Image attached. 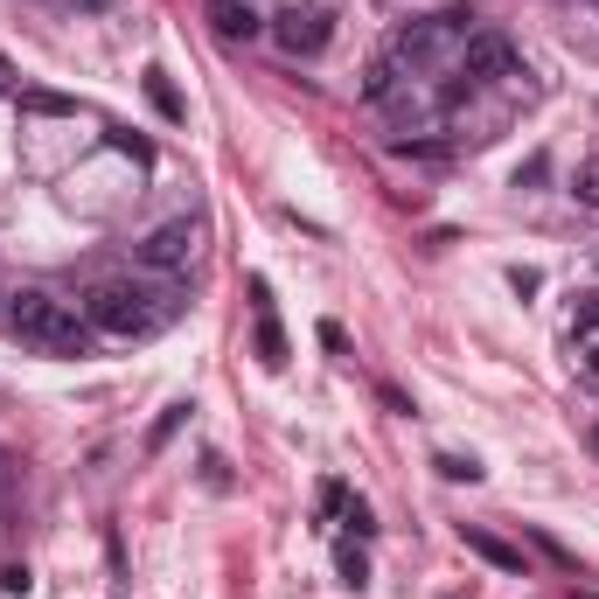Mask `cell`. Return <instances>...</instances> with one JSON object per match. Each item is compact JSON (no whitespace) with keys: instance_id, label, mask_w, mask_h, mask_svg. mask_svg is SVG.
Listing matches in <instances>:
<instances>
[{"instance_id":"ba28073f","label":"cell","mask_w":599,"mask_h":599,"mask_svg":"<svg viewBox=\"0 0 599 599\" xmlns=\"http://www.w3.org/2000/svg\"><path fill=\"white\" fill-rule=\"evenodd\" d=\"M251 349H258V362H266V370H286V328H279V315L266 307V315H258V335H251Z\"/></svg>"},{"instance_id":"5b68a950","label":"cell","mask_w":599,"mask_h":599,"mask_svg":"<svg viewBox=\"0 0 599 599\" xmlns=\"http://www.w3.org/2000/svg\"><path fill=\"white\" fill-rule=\"evenodd\" d=\"M509 70H516L509 36L481 29V36H467V42H460V77H467V84H495V77H509Z\"/></svg>"},{"instance_id":"e0dca14e","label":"cell","mask_w":599,"mask_h":599,"mask_svg":"<svg viewBox=\"0 0 599 599\" xmlns=\"http://www.w3.org/2000/svg\"><path fill=\"white\" fill-rule=\"evenodd\" d=\"M342 523H349L356 537H377V516H370V509H362V502H349V509H342Z\"/></svg>"},{"instance_id":"2e32d148","label":"cell","mask_w":599,"mask_h":599,"mask_svg":"<svg viewBox=\"0 0 599 599\" xmlns=\"http://www.w3.org/2000/svg\"><path fill=\"white\" fill-rule=\"evenodd\" d=\"M21 106H29V112H77L70 98H57V91H29V98H21Z\"/></svg>"},{"instance_id":"6da1fadb","label":"cell","mask_w":599,"mask_h":599,"mask_svg":"<svg viewBox=\"0 0 599 599\" xmlns=\"http://www.w3.org/2000/svg\"><path fill=\"white\" fill-rule=\"evenodd\" d=\"M181 315V293L174 286H140V279H106L84 293V321L98 335H119V342H147Z\"/></svg>"},{"instance_id":"7c38bea8","label":"cell","mask_w":599,"mask_h":599,"mask_svg":"<svg viewBox=\"0 0 599 599\" xmlns=\"http://www.w3.org/2000/svg\"><path fill=\"white\" fill-rule=\"evenodd\" d=\"M335 571H342V586H349V592L370 586V558H362L356 543H342V551H335Z\"/></svg>"},{"instance_id":"44dd1931","label":"cell","mask_w":599,"mask_h":599,"mask_svg":"<svg viewBox=\"0 0 599 599\" xmlns=\"http://www.w3.org/2000/svg\"><path fill=\"white\" fill-rule=\"evenodd\" d=\"M592 453H599V426H592Z\"/></svg>"},{"instance_id":"8fae6325","label":"cell","mask_w":599,"mask_h":599,"mask_svg":"<svg viewBox=\"0 0 599 599\" xmlns=\"http://www.w3.org/2000/svg\"><path fill=\"white\" fill-rule=\"evenodd\" d=\"M390 91H398V57H377L370 77H362V98H370V106H383Z\"/></svg>"},{"instance_id":"8992f818","label":"cell","mask_w":599,"mask_h":599,"mask_svg":"<svg viewBox=\"0 0 599 599\" xmlns=\"http://www.w3.org/2000/svg\"><path fill=\"white\" fill-rule=\"evenodd\" d=\"M202 21H210V29H217L223 42H251L258 29H266L251 0H202Z\"/></svg>"},{"instance_id":"30bf717a","label":"cell","mask_w":599,"mask_h":599,"mask_svg":"<svg viewBox=\"0 0 599 599\" xmlns=\"http://www.w3.org/2000/svg\"><path fill=\"white\" fill-rule=\"evenodd\" d=\"M189 411H196L189 398H174V405L161 411V419H153V426H147V453H161V447H168V439L181 432V419H189Z\"/></svg>"},{"instance_id":"9a60e30c","label":"cell","mask_w":599,"mask_h":599,"mask_svg":"<svg viewBox=\"0 0 599 599\" xmlns=\"http://www.w3.org/2000/svg\"><path fill=\"white\" fill-rule=\"evenodd\" d=\"M29 565H8V571H0V592H8V599H29Z\"/></svg>"},{"instance_id":"5bb4252c","label":"cell","mask_w":599,"mask_h":599,"mask_svg":"<svg viewBox=\"0 0 599 599\" xmlns=\"http://www.w3.org/2000/svg\"><path fill=\"white\" fill-rule=\"evenodd\" d=\"M571 196H579V202H592V210H599V161H586V168H579V181H571Z\"/></svg>"},{"instance_id":"ffe728a7","label":"cell","mask_w":599,"mask_h":599,"mask_svg":"<svg viewBox=\"0 0 599 599\" xmlns=\"http://www.w3.org/2000/svg\"><path fill=\"white\" fill-rule=\"evenodd\" d=\"M592 377H599V349H592Z\"/></svg>"},{"instance_id":"277c9868","label":"cell","mask_w":599,"mask_h":599,"mask_svg":"<svg viewBox=\"0 0 599 599\" xmlns=\"http://www.w3.org/2000/svg\"><path fill=\"white\" fill-rule=\"evenodd\" d=\"M328 36H335V21H328L321 8H286V14H272V42L286 49V57H321Z\"/></svg>"},{"instance_id":"4fadbf2b","label":"cell","mask_w":599,"mask_h":599,"mask_svg":"<svg viewBox=\"0 0 599 599\" xmlns=\"http://www.w3.org/2000/svg\"><path fill=\"white\" fill-rule=\"evenodd\" d=\"M432 467H439L447 481H481V460H467V453H439Z\"/></svg>"},{"instance_id":"ac0fdd59","label":"cell","mask_w":599,"mask_h":599,"mask_svg":"<svg viewBox=\"0 0 599 599\" xmlns=\"http://www.w3.org/2000/svg\"><path fill=\"white\" fill-rule=\"evenodd\" d=\"M509 286H516V293H537L543 272H537V266H516V272H509Z\"/></svg>"},{"instance_id":"52a82bcc","label":"cell","mask_w":599,"mask_h":599,"mask_svg":"<svg viewBox=\"0 0 599 599\" xmlns=\"http://www.w3.org/2000/svg\"><path fill=\"white\" fill-rule=\"evenodd\" d=\"M460 543H467V551H475V558H488L495 571H523V551H516V543H502L495 530H475V523H460Z\"/></svg>"},{"instance_id":"7a4b0ae2","label":"cell","mask_w":599,"mask_h":599,"mask_svg":"<svg viewBox=\"0 0 599 599\" xmlns=\"http://www.w3.org/2000/svg\"><path fill=\"white\" fill-rule=\"evenodd\" d=\"M8 335H14V342H29V349H42V356H84L91 349V321L77 315L70 300L42 293V286L8 293Z\"/></svg>"},{"instance_id":"3957f363","label":"cell","mask_w":599,"mask_h":599,"mask_svg":"<svg viewBox=\"0 0 599 599\" xmlns=\"http://www.w3.org/2000/svg\"><path fill=\"white\" fill-rule=\"evenodd\" d=\"M196 244H202V230L189 223V217H174V223H161V230H147V238L133 244V258L147 272H161V279H174V272H189V258H196Z\"/></svg>"},{"instance_id":"9c48e42d","label":"cell","mask_w":599,"mask_h":599,"mask_svg":"<svg viewBox=\"0 0 599 599\" xmlns=\"http://www.w3.org/2000/svg\"><path fill=\"white\" fill-rule=\"evenodd\" d=\"M147 98H153V112H161L168 126H181V119H189V106H181V98H174V84H168L161 70H147Z\"/></svg>"},{"instance_id":"d6986e66","label":"cell","mask_w":599,"mask_h":599,"mask_svg":"<svg viewBox=\"0 0 599 599\" xmlns=\"http://www.w3.org/2000/svg\"><path fill=\"white\" fill-rule=\"evenodd\" d=\"M63 8H77V14H106L112 0H63Z\"/></svg>"}]
</instances>
